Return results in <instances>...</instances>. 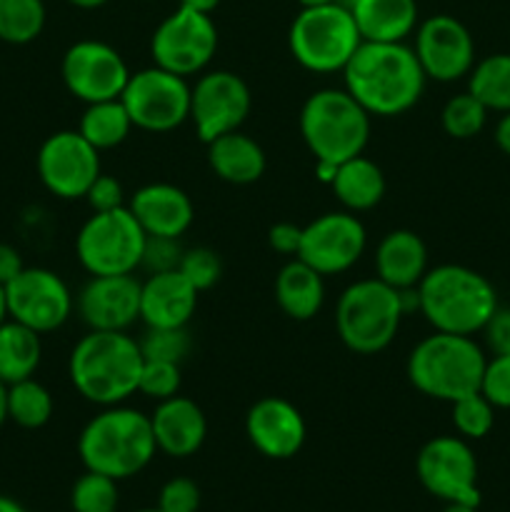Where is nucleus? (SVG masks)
<instances>
[{
    "instance_id": "72a5a7b5",
    "label": "nucleus",
    "mask_w": 510,
    "mask_h": 512,
    "mask_svg": "<svg viewBox=\"0 0 510 512\" xmlns=\"http://www.w3.org/2000/svg\"><path fill=\"white\" fill-rule=\"evenodd\" d=\"M488 113L490 110L470 90H465V93L453 95L443 105L440 123H443V130L450 138L470 140L483 133L485 123H488Z\"/></svg>"
},
{
    "instance_id": "c9c22d12",
    "label": "nucleus",
    "mask_w": 510,
    "mask_h": 512,
    "mask_svg": "<svg viewBox=\"0 0 510 512\" xmlns=\"http://www.w3.org/2000/svg\"><path fill=\"white\" fill-rule=\"evenodd\" d=\"M453 405V425L465 440H480L493 430L495 425V405L483 393L465 395L455 400Z\"/></svg>"
},
{
    "instance_id": "a878e982",
    "label": "nucleus",
    "mask_w": 510,
    "mask_h": 512,
    "mask_svg": "<svg viewBox=\"0 0 510 512\" xmlns=\"http://www.w3.org/2000/svg\"><path fill=\"white\" fill-rule=\"evenodd\" d=\"M208 163L220 180L230 185H253L263 178L268 160L260 143L233 130L208 143Z\"/></svg>"
},
{
    "instance_id": "a211bd4d",
    "label": "nucleus",
    "mask_w": 510,
    "mask_h": 512,
    "mask_svg": "<svg viewBox=\"0 0 510 512\" xmlns=\"http://www.w3.org/2000/svg\"><path fill=\"white\" fill-rule=\"evenodd\" d=\"M415 55L425 78L455 83L475 65V40L453 15H433L415 28Z\"/></svg>"
},
{
    "instance_id": "0eeeda50",
    "label": "nucleus",
    "mask_w": 510,
    "mask_h": 512,
    "mask_svg": "<svg viewBox=\"0 0 510 512\" xmlns=\"http://www.w3.org/2000/svg\"><path fill=\"white\" fill-rule=\"evenodd\" d=\"M403 290L390 288L380 278L350 283L335 305V328L348 350L375 355L388 348L405 318Z\"/></svg>"
},
{
    "instance_id": "bb28decb",
    "label": "nucleus",
    "mask_w": 510,
    "mask_h": 512,
    "mask_svg": "<svg viewBox=\"0 0 510 512\" xmlns=\"http://www.w3.org/2000/svg\"><path fill=\"white\" fill-rule=\"evenodd\" d=\"M275 303L290 320H313L325 303L323 275L305 260L293 258L275 275Z\"/></svg>"
},
{
    "instance_id": "4be33fe9",
    "label": "nucleus",
    "mask_w": 510,
    "mask_h": 512,
    "mask_svg": "<svg viewBox=\"0 0 510 512\" xmlns=\"http://www.w3.org/2000/svg\"><path fill=\"white\" fill-rule=\"evenodd\" d=\"M150 428H153L155 445L160 453L170 458H190L198 453L208 435V420L203 408L195 400L173 395L160 400L150 413Z\"/></svg>"
},
{
    "instance_id": "e433bc0d",
    "label": "nucleus",
    "mask_w": 510,
    "mask_h": 512,
    "mask_svg": "<svg viewBox=\"0 0 510 512\" xmlns=\"http://www.w3.org/2000/svg\"><path fill=\"white\" fill-rule=\"evenodd\" d=\"M138 343L145 360H165L178 365L193 348L188 328H148Z\"/></svg>"
},
{
    "instance_id": "79ce46f5",
    "label": "nucleus",
    "mask_w": 510,
    "mask_h": 512,
    "mask_svg": "<svg viewBox=\"0 0 510 512\" xmlns=\"http://www.w3.org/2000/svg\"><path fill=\"white\" fill-rule=\"evenodd\" d=\"M200 488L190 478H173L163 485L158 495L160 512H198Z\"/></svg>"
},
{
    "instance_id": "6ab92c4d",
    "label": "nucleus",
    "mask_w": 510,
    "mask_h": 512,
    "mask_svg": "<svg viewBox=\"0 0 510 512\" xmlns=\"http://www.w3.org/2000/svg\"><path fill=\"white\" fill-rule=\"evenodd\" d=\"M140 280L135 275H90L75 310L90 330H128L140 320Z\"/></svg>"
},
{
    "instance_id": "393cba45",
    "label": "nucleus",
    "mask_w": 510,
    "mask_h": 512,
    "mask_svg": "<svg viewBox=\"0 0 510 512\" xmlns=\"http://www.w3.org/2000/svg\"><path fill=\"white\" fill-rule=\"evenodd\" d=\"M348 8L368 43H405L418 28L415 0H353Z\"/></svg>"
},
{
    "instance_id": "7ed1b4c3",
    "label": "nucleus",
    "mask_w": 510,
    "mask_h": 512,
    "mask_svg": "<svg viewBox=\"0 0 510 512\" xmlns=\"http://www.w3.org/2000/svg\"><path fill=\"white\" fill-rule=\"evenodd\" d=\"M415 295L423 318L440 333H483L498 310V293L493 283L478 270L455 263L428 268L415 288Z\"/></svg>"
},
{
    "instance_id": "473e14b6",
    "label": "nucleus",
    "mask_w": 510,
    "mask_h": 512,
    "mask_svg": "<svg viewBox=\"0 0 510 512\" xmlns=\"http://www.w3.org/2000/svg\"><path fill=\"white\" fill-rule=\"evenodd\" d=\"M45 28L43 0H0V40L10 45L33 43Z\"/></svg>"
},
{
    "instance_id": "de8ad7c7",
    "label": "nucleus",
    "mask_w": 510,
    "mask_h": 512,
    "mask_svg": "<svg viewBox=\"0 0 510 512\" xmlns=\"http://www.w3.org/2000/svg\"><path fill=\"white\" fill-rule=\"evenodd\" d=\"M493 138H495V145H498V148L510 158V110L508 113H500V120L498 125H495Z\"/></svg>"
},
{
    "instance_id": "a18cd8bd",
    "label": "nucleus",
    "mask_w": 510,
    "mask_h": 512,
    "mask_svg": "<svg viewBox=\"0 0 510 512\" xmlns=\"http://www.w3.org/2000/svg\"><path fill=\"white\" fill-rule=\"evenodd\" d=\"M300 240H303V228L295 223H275L268 230V245L280 255H293V258H298Z\"/></svg>"
},
{
    "instance_id": "b1692460",
    "label": "nucleus",
    "mask_w": 510,
    "mask_h": 512,
    "mask_svg": "<svg viewBox=\"0 0 510 512\" xmlns=\"http://www.w3.org/2000/svg\"><path fill=\"white\" fill-rule=\"evenodd\" d=\"M375 278L395 290H413L428 273V248L413 230H390L375 248Z\"/></svg>"
},
{
    "instance_id": "4d7b16f0",
    "label": "nucleus",
    "mask_w": 510,
    "mask_h": 512,
    "mask_svg": "<svg viewBox=\"0 0 510 512\" xmlns=\"http://www.w3.org/2000/svg\"><path fill=\"white\" fill-rule=\"evenodd\" d=\"M300 8H315V5H328V3H338V0H298Z\"/></svg>"
},
{
    "instance_id": "3c124183",
    "label": "nucleus",
    "mask_w": 510,
    "mask_h": 512,
    "mask_svg": "<svg viewBox=\"0 0 510 512\" xmlns=\"http://www.w3.org/2000/svg\"><path fill=\"white\" fill-rule=\"evenodd\" d=\"M5 420H8V385L0 380V428H3Z\"/></svg>"
},
{
    "instance_id": "603ef678",
    "label": "nucleus",
    "mask_w": 510,
    "mask_h": 512,
    "mask_svg": "<svg viewBox=\"0 0 510 512\" xmlns=\"http://www.w3.org/2000/svg\"><path fill=\"white\" fill-rule=\"evenodd\" d=\"M0 512H28L18 500L8 498V495H0Z\"/></svg>"
},
{
    "instance_id": "864d4df0",
    "label": "nucleus",
    "mask_w": 510,
    "mask_h": 512,
    "mask_svg": "<svg viewBox=\"0 0 510 512\" xmlns=\"http://www.w3.org/2000/svg\"><path fill=\"white\" fill-rule=\"evenodd\" d=\"M70 5H75V8H83V10H95V8H103L105 3H110V0H68Z\"/></svg>"
},
{
    "instance_id": "ea45409f",
    "label": "nucleus",
    "mask_w": 510,
    "mask_h": 512,
    "mask_svg": "<svg viewBox=\"0 0 510 512\" xmlns=\"http://www.w3.org/2000/svg\"><path fill=\"white\" fill-rule=\"evenodd\" d=\"M185 248L180 245V238H160V235H148L143 248V260L140 268L153 273H168V270H178L180 260H183Z\"/></svg>"
},
{
    "instance_id": "f704fd0d",
    "label": "nucleus",
    "mask_w": 510,
    "mask_h": 512,
    "mask_svg": "<svg viewBox=\"0 0 510 512\" xmlns=\"http://www.w3.org/2000/svg\"><path fill=\"white\" fill-rule=\"evenodd\" d=\"M118 500V480L95 470H85L70 490L73 512H115Z\"/></svg>"
},
{
    "instance_id": "39448f33",
    "label": "nucleus",
    "mask_w": 510,
    "mask_h": 512,
    "mask_svg": "<svg viewBox=\"0 0 510 512\" xmlns=\"http://www.w3.org/2000/svg\"><path fill=\"white\" fill-rule=\"evenodd\" d=\"M488 358L473 335L440 333L420 340L408 355L410 385L423 395L443 403H455L465 395L480 393V380Z\"/></svg>"
},
{
    "instance_id": "f03ea898",
    "label": "nucleus",
    "mask_w": 510,
    "mask_h": 512,
    "mask_svg": "<svg viewBox=\"0 0 510 512\" xmlns=\"http://www.w3.org/2000/svg\"><path fill=\"white\" fill-rule=\"evenodd\" d=\"M143 353L128 330H88L68 360L73 388L88 403L110 408L138 393Z\"/></svg>"
},
{
    "instance_id": "6e6552de",
    "label": "nucleus",
    "mask_w": 510,
    "mask_h": 512,
    "mask_svg": "<svg viewBox=\"0 0 510 512\" xmlns=\"http://www.w3.org/2000/svg\"><path fill=\"white\" fill-rule=\"evenodd\" d=\"M363 38L350 8L340 3L300 8L288 30L290 55L310 73H343Z\"/></svg>"
},
{
    "instance_id": "49530a36",
    "label": "nucleus",
    "mask_w": 510,
    "mask_h": 512,
    "mask_svg": "<svg viewBox=\"0 0 510 512\" xmlns=\"http://www.w3.org/2000/svg\"><path fill=\"white\" fill-rule=\"evenodd\" d=\"M23 268L25 263L20 258L18 248H13L8 243H0V285H8Z\"/></svg>"
},
{
    "instance_id": "2eb2a0df",
    "label": "nucleus",
    "mask_w": 510,
    "mask_h": 512,
    "mask_svg": "<svg viewBox=\"0 0 510 512\" xmlns=\"http://www.w3.org/2000/svg\"><path fill=\"white\" fill-rule=\"evenodd\" d=\"M40 183L60 200L85 198L100 175V150L78 130H58L43 140L35 158Z\"/></svg>"
},
{
    "instance_id": "7c9ffc66",
    "label": "nucleus",
    "mask_w": 510,
    "mask_h": 512,
    "mask_svg": "<svg viewBox=\"0 0 510 512\" xmlns=\"http://www.w3.org/2000/svg\"><path fill=\"white\" fill-rule=\"evenodd\" d=\"M468 90L495 113L510 110V53H493L475 60L468 73Z\"/></svg>"
},
{
    "instance_id": "37998d69",
    "label": "nucleus",
    "mask_w": 510,
    "mask_h": 512,
    "mask_svg": "<svg viewBox=\"0 0 510 512\" xmlns=\"http://www.w3.org/2000/svg\"><path fill=\"white\" fill-rule=\"evenodd\" d=\"M85 200H88V205L93 208V213H105V210L123 208L125 190L118 178L100 173L98 178L93 180V185L88 188V193H85Z\"/></svg>"
},
{
    "instance_id": "5fc2aeb1",
    "label": "nucleus",
    "mask_w": 510,
    "mask_h": 512,
    "mask_svg": "<svg viewBox=\"0 0 510 512\" xmlns=\"http://www.w3.org/2000/svg\"><path fill=\"white\" fill-rule=\"evenodd\" d=\"M10 318L8 313V295H5V285H0V325Z\"/></svg>"
},
{
    "instance_id": "5701e85b",
    "label": "nucleus",
    "mask_w": 510,
    "mask_h": 512,
    "mask_svg": "<svg viewBox=\"0 0 510 512\" xmlns=\"http://www.w3.org/2000/svg\"><path fill=\"white\" fill-rule=\"evenodd\" d=\"M198 308V290L180 270L153 273L140 285V320L145 328H188Z\"/></svg>"
},
{
    "instance_id": "a19ab883",
    "label": "nucleus",
    "mask_w": 510,
    "mask_h": 512,
    "mask_svg": "<svg viewBox=\"0 0 510 512\" xmlns=\"http://www.w3.org/2000/svg\"><path fill=\"white\" fill-rule=\"evenodd\" d=\"M480 393L495 405V408L510 410V355H493L485 363Z\"/></svg>"
},
{
    "instance_id": "aec40b11",
    "label": "nucleus",
    "mask_w": 510,
    "mask_h": 512,
    "mask_svg": "<svg viewBox=\"0 0 510 512\" xmlns=\"http://www.w3.org/2000/svg\"><path fill=\"white\" fill-rule=\"evenodd\" d=\"M305 420L290 400L260 398L245 415V435L260 455L270 460H288L300 453L305 443Z\"/></svg>"
},
{
    "instance_id": "13d9d810",
    "label": "nucleus",
    "mask_w": 510,
    "mask_h": 512,
    "mask_svg": "<svg viewBox=\"0 0 510 512\" xmlns=\"http://www.w3.org/2000/svg\"><path fill=\"white\" fill-rule=\"evenodd\" d=\"M138 512H160L158 508H145V510H138Z\"/></svg>"
},
{
    "instance_id": "f3484780",
    "label": "nucleus",
    "mask_w": 510,
    "mask_h": 512,
    "mask_svg": "<svg viewBox=\"0 0 510 512\" xmlns=\"http://www.w3.org/2000/svg\"><path fill=\"white\" fill-rule=\"evenodd\" d=\"M365 245L368 233L358 215L350 210H333L305 225L298 258L325 278L353 268L363 258Z\"/></svg>"
},
{
    "instance_id": "dca6fc26",
    "label": "nucleus",
    "mask_w": 510,
    "mask_h": 512,
    "mask_svg": "<svg viewBox=\"0 0 510 512\" xmlns=\"http://www.w3.org/2000/svg\"><path fill=\"white\" fill-rule=\"evenodd\" d=\"M60 75L70 95L90 105L120 98L130 80V68L113 45L103 40H78L65 50Z\"/></svg>"
},
{
    "instance_id": "cd10ccee",
    "label": "nucleus",
    "mask_w": 510,
    "mask_h": 512,
    "mask_svg": "<svg viewBox=\"0 0 510 512\" xmlns=\"http://www.w3.org/2000/svg\"><path fill=\"white\" fill-rule=\"evenodd\" d=\"M330 188L345 210L363 213L373 210L385 198V175L375 160L360 153L338 165Z\"/></svg>"
},
{
    "instance_id": "412c9836",
    "label": "nucleus",
    "mask_w": 510,
    "mask_h": 512,
    "mask_svg": "<svg viewBox=\"0 0 510 512\" xmlns=\"http://www.w3.org/2000/svg\"><path fill=\"white\" fill-rule=\"evenodd\" d=\"M130 213L145 230V235L180 238L193 225L195 208L190 195L173 183H148L133 193Z\"/></svg>"
},
{
    "instance_id": "1a4fd4ad",
    "label": "nucleus",
    "mask_w": 510,
    "mask_h": 512,
    "mask_svg": "<svg viewBox=\"0 0 510 512\" xmlns=\"http://www.w3.org/2000/svg\"><path fill=\"white\" fill-rule=\"evenodd\" d=\"M145 230L128 205L93 213L75 235V255L90 275H130L140 268Z\"/></svg>"
},
{
    "instance_id": "20e7f679",
    "label": "nucleus",
    "mask_w": 510,
    "mask_h": 512,
    "mask_svg": "<svg viewBox=\"0 0 510 512\" xmlns=\"http://www.w3.org/2000/svg\"><path fill=\"white\" fill-rule=\"evenodd\" d=\"M155 445L150 415L135 408L110 405L88 420L78 438V455L85 470L125 480L148 468Z\"/></svg>"
},
{
    "instance_id": "c03bdc74",
    "label": "nucleus",
    "mask_w": 510,
    "mask_h": 512,
    "mask_svg": "<svg viewBox=\"0 0 510 512\" xmlns=\"http://www.w3.org/2000/svg\"><path fill=\"white\" fill-rule=\"evenodd\" d=\"M483 333L493 355H510V308H500L498 305Z\"/></svg>"
},
{
    "instance_id": "c756f323",
    "label": "nucleus",
    "mask_w": 510,
    "mask_h": 512,
    "mask_svg": "<svg viewBox=\"0 0 510 512\" xmlns=\"http://www.w3.org/2000/svg\"><path fill=\"white\" fill-rule=\"evenodd\" d=\"M133 120H130L128 110H125L123 100H100V103L85 105L83 115H80L78 133L93 145L95 150H110L125 143V138L133 130Z\"/></svg>"
},
{
    "instance_id": "f257e3e1",
    "label": "nucleus",
    "mask_w": 510,
    "mask_h": 512,
    "mask_svg": "<svg viewBox=\"0 0 510 512\" xmlns=\"http://www.w3.org/2000/svg\"><path fill=\"white\" fill-rule=\"evenodd\" d=\"M345 90L363 105L370 118H395L418 105L425 78L418 55L405 43L363 40L343 68Z\"/></svg>"
},
{
    "instance_id": "4c0bfd02",
    "label": "nucleus",
    "mask_w": 510,
    "mask_h": 512,
    "mask_svg": "<svg viewBox=\"0 0 510 512\" xmlns=\"http://www.w3.org/2000/svg\"><path fill=\"white\" fill-rule=\"evenodd\" d=\"M180 365L178 363H165V360H145L140 368L138 380V393H143L150 400H168L180 393Z\"/></svg>"
},
{
    "instance_id": "f8f14e48",
    "label": "nucleus",
    "mask_w": 510,
    "mask_h": 512,
    "mask_svg": "<svg viewBox=\"0 0 510 512\" xmlns=\"http://www.w3.org/2000/svg\"><path fill=\"white\" fill-rule=\"evenodd\" d=\"M253 95L233 70H205L190 85V123L205 145L240 130L250 115Z\"/></svg>"
},
{
    "instance_id": "ddd939ff",
    "label": "nucleus",
    "mask_w": 510,
    "mask_h": 512,
    "mask_svg": "<svg viewBox=\"0 0 510 512\" xmlns=\"http://www.w3.org/2000/svg\"><path fill=\"white\" fill-rule=\"evenodd\" d=\"M420 485L445 503L480 505L478 460L465 438L438 435L420 448L415 458Z\"/></svg>"
},
{
    "instance_id": "9b49d317",
    "label": "nucleus",
    "mask_w": 510,
    "mask_h": 512,
    "mask_svg": "<svg viewBox=\"0 0 510 512\" xmlns=\"http://www.w3.org/2000/svg\"><path fill=\"white\" fill-rule=\"evenodd\" d=\"M120 100L135 128L148 130V133H170L190 120L188 78L158 68V65L130 73Z\"/></svg>"
},
{
    "instance_id": "6e6d98bb",
    "label": "nucleus",
    "mask_w": 510,
    "mask_h": 512,
    "mask_svg": "<svg viewBox=\"0 0 510 512\" xmlns=\"http://www.w3.org/2000/svg\"><path fill=\"white\" fill-rule=\"evenodd\" d=\"M443 512H478L475 505H465V503H448Z\"/></svg>"
},
{
    "instance_id": "423d86ee",
    "label": "nucleus",
    "mask_w": 510,
    "mask_h": 512,
    "mask_svg": "<svg viewBox=\"0 0 510 512\" xmlns=\"http://www.w3.org/2000/svg\"><path fill=\"white\" fill-rule=\"evenodd\" d=\"M300 135L315 160L345 163L370 140V113L345 88H320L300 108Z\"/></svg>"
},
{
    "instance_id": "2f4dec72",
    "label": "nucleus",
    "mask_w": 510,
    "mask_h": 512,
    "mask_svg": "<svg viewBox=\"0 0 510 512\" xmlns=\"http://www.w3.org/2000/svg\"><path fill=\"white\" fill-rule=\"evenodd\" d=\"M53 395L35 378L8 385V420L25 430H38L53 418Z\"/></svg>"
},
{
    "instance_id": "09e8293b",
    "label": "nucleus",
    "mask_w": 510,
    "mask_h": 512,
    "mask_svg": "<svg viewBox=\"0 0 510 512\" xmlns=\"http://www.w3.org/2000/svg\"><path fill=\"white\" fill-rule=\"evenodd\" d=\"M223 3V0H180V5L183 8H190V10H198V13H213L218 5Z\"/></svg>"
},
{
    "instance_id": "58836bf2",
    "label": "nucleus",
    "mask_w": 510,
    "mask_h": 512,
    "mask_svg": "<svg viewBox=\"0 0 510 512\" xmlns=\"http://www.w3.org/2000/svg\"><path fill=\"white\" fill-rule=\"evenodd\" d=\"M178 270L183 273V278L193 285L198 293L210 290L223 275V263H220L218 253L210 248H190L183 253Z\"/></svg>"
},
{
    "instance_id": "8fccbe9b",
    "label": "nucleus",
    "mask_w": 510,
    "mask_h": 512,
    "mask_svg": "<svg viewBox=\"0 0 510 512\" xmlns=\"http://www.w3.org/2000/svg\"><path fill=\"white\" fill-rule=\"evenodd\" d=\"M335 170H338V165L335 163H325V160H315V175H318L320 183H333L335 178Z\"/></svg>"
},
{
    "instance_id": "9d476101",
    "label": "nucleus",
    "mask_w": 510,
    "mask_h": 512,
    "mask_svg": "<svg viewBox=\"0 0 510 512\" xmlns=\"http://www.w3.org/2000/svg\"><path fill=\"white\" fill-rule=\"evenodd\" d=\"M215 50H218V28L213 15L183 5L160 20L150 38L153 65L183 78L205 73L210 60L215 58Z\"/></svg>"
},
{
    "instance_id": "c85d7f7f",
    "label": "nucleus",
    "mask_w": 510,
    "mask_h": 512,
    "mask_svg": "<svg viewBox=\"0 0 510 512\" xmlns=\"http://www.w3.org/2000/svg\"><path fill=\"white\" fill-rule=\"evenodd\" d=\"M40 358H43L40 333L10 318L0 325V380L5 385L33 378Z\"/></svg>"
},
{
    "instance_id": "4468645a",
    "label": "nucleus",
    "mask_w": 510,
    "mask_h": 512,
    "mask_svg": "<svg viewBox=\"0 0 510 512\" xmlns=\"http://www.w3.org/2000/svg\"><path fill=\"white\" fill-rule=\"evenodd\" d=\"M5 295L10 320H18L40 335L63 328L75 308L68 283L48 268H23L5 285Z\"/></svg>"
}]
</instances>
